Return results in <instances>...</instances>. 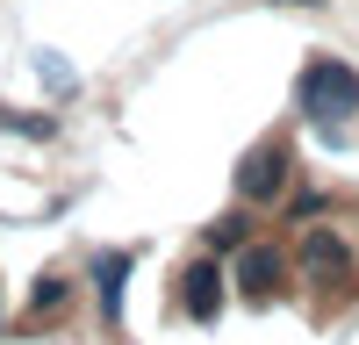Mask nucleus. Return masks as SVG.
<instances>
[{
  "label": "nucleus",
  "instance_id": "f257e3e1",
  "mask_svg": "<svg viewBox=\"0 0 359 345\" xmlns=\"http://www.w3.org/2000/svg\"><path fill=\"white\" fill-rule=\"evenodd\" d=\"M287 266L302 273L309 288H352L359 280V245H352V230H338V223H294Z\"/></svg>",
  "mask_w": 359,
  "mask_h": 345
},
{
  "label": "nucleus",
  "instance_id": "f03ea898",
  "mask_svg": "<svg viewBox=\"0 0 359 345\" xmlns=\"http://www.w3.org/2000/svg\"><path fill=\"white\" fill-rule=\"evenodd\" d=\"M294 101H302L309 123L338 130V123H352V115H359V72L345 65V58H309L302 79H294Z\"/></svg>",
  "mask_w": 359,
  "mask_h": 345
},
{
  "label": "nucleus",
  "instance_id": "7ed1b4c3",
  "mask_svg": "<svg viewBox=\"0 0 359 345\" xmlns=\"http://www.w3.org/2000/svg\"><path fill=\"white\" fill-rule=\"evenodd\" d=\"M287 144L280 137H266V144H252L245 158H237V201H252V209H266V201H280V187H287Z\"/></svg>",
  "mask_w": 359,
  "mask_h": 345
},
{
  "label": "nucleus",
  "instance_id": "20e7f679",
  "mask_svg": "<svg viewBox=\"0 0 359 345\" xmlns=\"http://www.w3.org/2000/svg\"><path fill=\"white\" fill-rule=\"evenodd\" d=\"M280 280H287V252L280 245H245L237 252V295L245 302H273Z\"/></svg>",
  "mask_w": 359,
  "mask_h": 345
},
{
  "label": "nucleus",
  "instance_id": "39448f33",
  "mask_svg": "<svg viewBox=\"0 0 359 345\" xmlns=\"http://www.w3.org/2000/svg\"><path fill=\"white\" fill-rule=\"evenodd\" d=\"M180 316H194V324H208L216 316V259H194L187 273H180Z\"/></svg>",
  "mask_w": 359,
  "mask_h": 345
},
{
  "label": "nucleus",
  "instance_id": "423d86ee",
  "mask_svg": "<svg viewBox=\"0 0 359 345\" xmlns=\"http://www.w3.org/2000/svg\"><path fill=\"white\" fill-rule=\"evenodd\" d=\"M123 280H130V259H123V252H101V259H94V288H101L94 302H101L108 324L123 316Z\"/></svg>",
  "mask_w": 359,
  "mask_h": 345
},
{
  "label": "nucleus",
  "instance_id": "0eeeda50",
  "mask_svg": "<svg viewBox=\"0 0 359 345\" xmlns=\"http://www.w3.org/2000/svg\"><path fill=\"white\" fill-rule=\"evenodd\" d=\"M65 302H72V280H65V273H43V280H36V295H29V324H50Z\"/></svg>",
  "mask_w": 359,
  "mask_h": 345
},
{
  "label": "nucleus",
  "instance_id": "6e6552de",
  "mask_svg": "<svg viewBox=\"0 0 359 345\" xmlns=\"http://www.w3.org/2000/svg\"><path fill=\"white\" fill-rule=\"evenodd\" d=\"M237 245H245V223H237V216L208 223V252H237Z\"/></svg>",
  "mask_w": 359,
  "mask_h": 345
},
{
  "label": "nucleus",
  "instance_id": "1a4fd4ad",
  "mask_svg": "<svg viewBox=\"0 0 359 345\" xmlns=\"http://www.w3.org/2000/svg\"><path fill=\"white\" fill-rule=\"evenodd\" d=\"M323 209V187H302V194H287V223H309Z\"/></svg>",
  "mask_w": 359,
  "mask_h": 345
},
{
  "label": "nucleus",
  "instance_id": "9d476101",
  "mask_svg": "<svg viewBox=\"0 0 359 345\" xmlns=\"http://www.w3.org/2000/svg\"><path fill=\"white\" fill-rule=\"evenodd\" d=\"M309 8H316V0H309Z\"/></svg>",
  "mask_w": 359,
  "mask_h": 345
}]
</instances>
